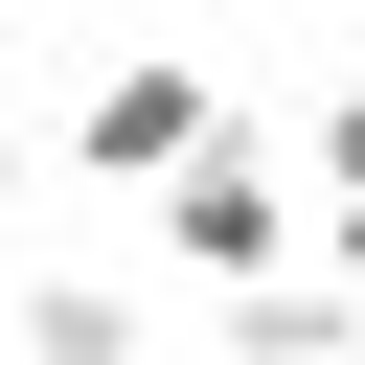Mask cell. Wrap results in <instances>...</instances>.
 <instances>
[{
  "label": "cell",
  "instance_id": "6",
  "mask_svg": "<svg viewBox=\"0 0 365 365\" xmlns=\"http://www.w3.org/2000/svg\"><path fill=\"white\" fill-rule=\"evenodd\" d=\"M23 182H46V137H23V114H0V228H23Z\"/></svg>",
  "mask_w": 365,
  "mask_h": 365
},
{
  "label": "cell",
  "instance_id": "5",
  "mask_svg": "<svg viewBox=\"0 0 365 365\" xmlns=\"http://www.w3.org/2000/svg\"><path fill=\"white\" fill-rule=\"evenodd\" d=\"M319 274H342V297H365V182H342V205H319Z\"/></svg>",
  "mask_w": 365,
  "mask_h": 365
},
{
  "label": "cell",
  "instance_id": "3",
  "mask_svg": "<svg viewBox=\"0 0 365 365\" xmlns=\"http://www.w3.org/2000/svg\"><path fill=\"white\" fill-rule=\"evenodd\" d=\"M23 365H137V297L114 274H23Z\"/></svg>",
  "mask_w": 365,
  "mask_h": 365
},
{
  "label": "cell",
  "instance_id": "4",
  "mask_svg": "<svg viewBox=\"0 0 365 365\" xmlns=\"http://www.w3.org/2000/svg\"><path fill=\"white\" fill-rule=\"evenodd\" d=\"M297 182H319V205H342V182H365V91H342V114H319V160H297Z\"/></svg>",
  "mask_w": 365,
  "mask_h": 365
},
{
  "label": "cell",
  "instance_id": "1",
  "mask_svg": "<svg viewBox=\"0 0 365 365\" xmlns=\"http://www.w3.org/2000/svg\"><path fill=\"white\" fill-rule=\"evenodd\" d=\"M137 205H160V251H182V274H205V297H251V274H274V251H297V205H319V182H297V160H274V137H251V114H228V137H205V160H182V182H137Z\"/></svg>",
  "mask_w": 365,
  "mask_h": 365
},
{
  "label": "cell",
  "instance_id": "2",
  "mask_svg": "<svg viewBox=\"0 0 365 365\" xmlns=\"http://www.w3.org/2000/svg\"><path fill=\"white\" fill-rule=\"evenodd\" d=\"M205 137H228V91H205V68H160V46H137V68H91V114H68V160H91V182H182Z\"/></svg>",
  "mask_w": 365,
  "mask_h": 365
},
{
  "label": "cell",
  "instance_id": "7",
  "mask_svg": "<svg viewBox=\"0 0 365 365\" xmlns=\"http://www.w3.org/2000/svg\"><path fill=\"white\" fill-rule=\"evenodd\" d=\"M342 365H365V342H342Z\"/></svg>",
  "mask_w": 365,
  "mask_h": 365
}]
</instances>
